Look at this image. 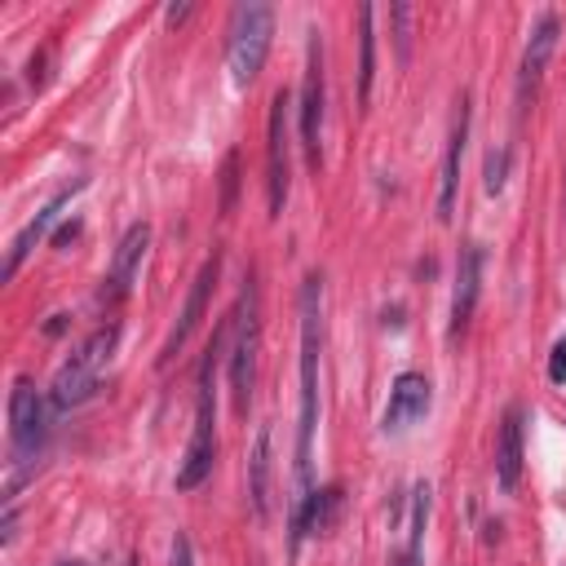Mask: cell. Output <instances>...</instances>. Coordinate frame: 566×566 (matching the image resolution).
Segmentation results:
<instances>
[{
	"mask_svg": "<svg viewBox=\"0 0 566 566\" xmlns=\"http://www.w3.org/2000/svg\"><path fill=\"white\" fill-rule=\"evenodd\" d=\"M319 355H323V279L305 275L301 284V420H297V487L292 518L310 505V457H314V425H319Z\"/></svg>",
	"mask_w": 566,
	"mask_h": 566,
	"instance_id": "cell-1",
	"label": "cell"
},
{
	"mask_svg": "<svg viewBox=\"0 0 566 566\" xmlns=\"http://www.w3.org/2000/svg\"><path fill=\"white\" fill-rule=\"evenodd\" d=\"M116 342H120V323H102L89 342L58 368V377L49 385V407L54 412H71L84 398H93V390L102 381V368L111 363V355H116Z\"/></svg>",
	"mask_w": 566,
	"mask_h": 566,
	"instance_id": "cell-2",
	"label": "cell"
},
{
	"mask_svg": "<svg viewBox=\"0 0 566 566\" xmlns=\"http://www.w3.org/2000/svg\"><path fill=\"white\" fill-rule=\"evenodd\" d=\"M275 36V10L270 5H240L231 14V41H226V62H231L235 84H253L266 67Z\"/></svg>",
	"mask_w": 566,
	"mask_h": 566,
	"instance_id": "cell-3",
	"label": "cell"
},
{
	"mask_svg": "<svg viewBox=\"0 0 566 566\" xmlns=\"http://www.w3.org/2000/svg\"><path fill=\"white\" fill-rule=\"evenodd\" d=\"M231 319H235V327H231V394H235V407L249 412L253 385H257V350H262V319H257V284L253 279L240 292V310Z\"/></svg>",
	"mask_w": 566,
	"mask_h": 566,
	"instance_id": "cell-4",
	"label": "cell"
},
{
	"mask_svg": "<svg viewBox=\"0 0 566 566\" xmlns=\"http://www.w3.org/2000/svg\"><path fill=\"white\" fill-rule=\"evenodd\" d=\"M45 434H49L45 398L36 394V385L27 377H19L14 390H10V451H14V465H32L41 457Z\"/></svg>",
	"mask_w": 566,
	"mask_h": 566,
	"instance_id": "cell-5",
	"label": "cell"
},
{
	"mask_svg": "<svg viewBox=\"0 0 566 566\" xmlns=\"http://www.w3.org/2000/svg\"><path fill=\"white\" fill-rule=\"evenodd\" d=\"M217 465V403H212V381H199V407H195V429L186 461L177 470V492H195Z\"/></svg>",
	"mask_w": 566,
	"mask_h": 566,
	"instance_id": "cell-6",
	"label": "cell"
},
{
	"mask_svg": "<svg viewBox=\"0 0 566 566\" xmlns=\"http://www.w3.org/2000/svg\"><path fill=\"white\" fill-rule=\"evenodd\" d=\"M288 93L279 89L270 102V134H266V190H270V217L284 212L288 204Z\"/></svg>",
	"mask_w": 566,
	"mask_h": 566,
	"instance_id": "cell-7",
	"label": "cell"
},
{
	"mask_svg": "<svg viewBox=\"0 0 566 566\" xmlns=\"http://www.w3.org/2000/svg\"><path fill=\"white\" fill-rule=\"evenodd\" d=\"M217 270H221V257L212 253V257L199 266L195 284H190V297H186V305H182V319L173 323L169 342H164V350H160V368H169V363L177 359V350L190 342V332L199 327V319H204V310H208V297H212V284H217Z\"/></svg>",
	"mask_w": 566,
	"mask_h": 566,
	"instance_id": "cell-8",
	"label": "cell"
},
{
	"mask_svg": "<svg viewBox=\"0 0 566 566\" xmlns=\"http://www.w3.org/2000/svg\"><path fill=\"white\" fill-rule=\"evenodd\" d=\"M301 147L305 160L319 169V134H323V41L314 32L310 41V67H305V89H301Z\"/></svg>",
	"mask_w": 566,
	"mask_h": 566,
	"instance_id": "cell-9",
	"label": "cell"
},
{
	"mask_svg": "<svg viewBox=\"0 0 566 566\" xmlns=\"http://www.w3.org/2000/svg\"><path fill=\"white\" fill-rule=\"evenodd\" d=\"M465 142H470V97L461 93V102H457V120H451V142H447V155H442V177H438V221H451V212H457Z\"/></svg>",
	"mask_w": 566,
	"mask_h": 566,
	"instance_id": "cell-10",
	"label": "cell"
},
{
	"mask_svg": "<svg viewBox=\"0 0 566 566\" xmlns=\"http://www.w3.org/2000/svg\"><path fill=\"white\" fill-rule=\"evenodd\" d=\"M429 403H434V385L420 377V372H403L390 390V403H385V429L398 434V429H412L416 420L429 416Z\"/></svg>",
	"mask_w": 566,
	"mask_h": 566,
	"instance_id": "cell-11",
	"label": "cell"
},
{
	"mask_svg": "<svg viewBox=\"0 0 566 566\" xmlns=\"http://www.w3.org/2000/svg\"><path fill=\"white\" fill-rule=\"evenodd\" d=\"M557 32H562L557 14H544V19L535 23V32H531V41H527V54H522V71H518V102H527V97L540 89V76H544V67H548L553 49H557Z\"/></svg>",
	"mask_w": 566,
	"mask_h": 566,
	"instance_id": "cell-12",
	"label": "cell"
},
{
	"mask_svg": "<svg viewBox=\"0 0 566 566\" xmlns=\"http://www.w3.org/2000/svg\"><path fill=\"white\" fill-rule=\"evenodd\" d=\"M147 244H151V226H147V221L129 226L125 240H120V249H116V262H111V279H106V284H111V288H106L111 301L129 297V288H134V279H138V266H142V257H147Z\"/></svg>",
	"mask_w": 566,
	"mask_h": 566,
	"instance_id": "cell-13",
	"label": "cell"
},
{
	"mask_svg": "<svg viewBox=\"0 0 566 566\" xmlns=\"http://www.w3.org/2000/svg\"><path fill=\"white\" fill-rule=\"evenodd\" d=\"M483 249L470 244L461 253V266H457V292H451V332H465V323L474 319V305H478V292H483Z\"/></svg>",
	"mask_w": 566,
	"mask_h": 566,
	"instance_id": "cell-14",
	"label": "cell"
},
{
	"mask_svg": "<svg viewBox=\"0 0 566 566\" xmlns=\"http://www.w3.org/2000/svg\"><path fill=\"white\" fill-rule=\"evenodd\" d=\"M76 190H84V182H76V186H67V190H58V195H54V199H49V204H45V208H41V212L27 221V226H23V235L14 240V249H10V262H5V279H14V275H19V266L27 262V253L41 244V235H45L49 226L58 221V212L71 204V195H76Z\"/></svg>",
	"mask_w": 566,
	"mask_h": 566,
	"instance_id": "cell-15",
	"label": "cell"
},
{
	"mask_svg": "<svg viewBox=\"0 0 566 566\" xmlns=\"http://www.w3.org/2000/svg\"><path fill=\"white\" fill-rule=\"evenodd\" d=\"M496 478H500L505 492H513L518 478H522V407L505 412V425H500V438H496Z\"/></svg>",
	"mask_w": 566,
	"mask_h": 566,
	"instance_id": "cell-16",
	"label": "cell"
},
{
	"mask_svg": "<svg viewBox=\"0 0 566 566\" xmlns=\"http://www.w3.org/2000/svg\"><path fill=\"white\" fill-rule=\"evenodd\" d=\"M270 451H275V434L270 425H262L253 438V457H249V500L262 522L270 518Z\"/></svg>",
	"mask_w": 566,
	"mask_h": 566,
	"instance_id": "cell-17",
	"label": "cell"
},
{
	"mask_svg": "<svg viewBox=\"0 0 566 566\" xmlns=\"http://www.w3.org/2000/svg\"><path fill=\"white\" fill-rule=\"evenodd\" d=\"M372 19L377 10L363 5L359 10V97H372V76H377V36H372Z\"/></svg>",
	"mask_w": 566,
	"mask_h": 566,
	"instance_id": "cell-18",
	"label": "cell"
},
{
	"mask_svg": "<svg viewBox=\"0 0 566 566\" xmlns=\"http://www.w3.org/2000/svg\"><path fill=\"white\" fill-rule=\"evenodd\" d=\"M390 23H394L398 62H407V58H412V5H390Z\"/></svg>",
	"mask_w": 566,
	"mask_h": 566,
	"instance_id": "cell-19",
	"label": "cell"
},
{
	"mask_svg": "<svg viewBox=\"0 0 566 566\" xmlns=\"http://www.w3.org/2000/svg\"><path fill=\"white\" fill-rule=\"evenodd\" d=\"M505 177H509V147H492L487 151V177H483L487 195H500L505 190Z\"/></svg>",
	"mask_w": 566,
	"mask_h": 566,
	"instance_id": "cell-20",
	"label": "cell"
},
{
	"mask_svg": "<svg viewBox=\"0 0 566 566\" xmlns=\"http://www.w3.org/2000/svg\"><path fill=\"white\" fill-rule=\"evenodd\" d=\"M548 381L553 385H566V336L553 346V355H548Z\"/></svg>",
	"mask_w": 566,
	"mask_h": 566,
	"instance_id": "cell-21",
	"label": "cell"
},
{
	"mask_svg": "<svg viewBox=\"0 0 566 566\" xmlns=\"http://www.w3.org/2000/svg\"><path fill=\"white\" fill-rule=\"evenodd\" d=\"M235 173H240V155H226V199H221L226 212L235 208Z\"/></svg>",
	"mask_w": 566,
	"mask_h": 566,
	"instance_id": "cell-22",
	"label": "cell"
},
{
	"mask_svg": "<svg viewBox=\"0 0 566 566\" xmlns=\"http://www.w3.org/2000/svg\"><path fill=\"white\" fill-rule=\"evenodd\" d=\"M173 566H190V540L186 535H177V544H173Z\"/></svg>",
	"mask_w": 566,
	"mask_h": 566,
	"instance_id": "cell-23",
	"label": "cell"
},
{
	"mask_svg": "<svg viewBox=\"0 0 566 566\" xmlns=\"http://www.w3.org/2000/svg\"><path fill=\"white\" fill-rule=\"evenodd\" d=\"M190 19V5H169V23L177 27V23H186Z\"/></svg>",
	"mask_w": 566,
	"mask_h": 566,
	"instance_id": "cell-24",
	"label": "cell"
},
{
	"mask_svg": "<svg viewBox=\"0 0 566 566\" xmlns=\"http://www.w3.org/2000/svg\"><path fill=\"white\" fill-rule=\"evenodd\" d=\"M394 566H420V553H412V548H403V553L394 557Z\"/></svg>",
	"mask_w": 566,
	"mask_h": 566,
	"instance_id": "cell-25",
	"label": "cell"
}]
</instances>
